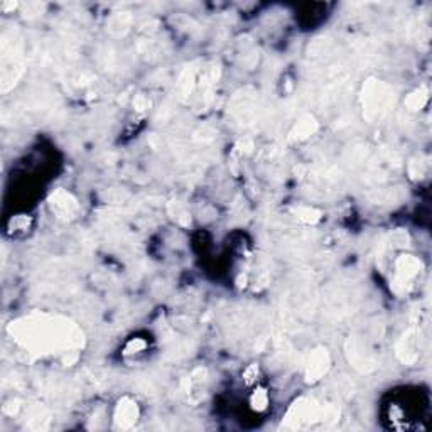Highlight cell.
Listing matches in <instances>:
<instances>
[{
    "instance_id": "6da1fadb",
    "label": "cell",
    "mask_w": 432,
    "mask_h": 432,
    "mask_svg": "<svg viewBox=\"0 0 432 432\" xmlns=\"http://www.w3.org/2000/svg\"><path fill=\"white\" fill-rule=\"evenodd\" d=\"M137 417H139V409H137V404L132 402L129 398H124L122 402L117 405V410H115V420L120 427H130L132 424L135 422Z\"/></svg>"
},
{
    "instance_id": "7a4b0ae2",
    "label": "cell",
    "mask_w": 432,
    "mask_h": 432,
    "mask_svg": "<svg viewBox=\"0 0 432 432\" xmlns=\"http://www.w3.org/2000/svg\"><path fill=\"white\" fill-rule=\"evenodd\" d=\"M250 405L254 407L255 410H265L267 405H268V395L263 388H259L255 390L254 393H252V398H250Z\"/></svg>"
},
{
    "instance_id": "3957f363",
    "label": "cell",
    "mask_w": 432,
    "mask_h": 432,
    "mask_svg": "<svg viewBox=\"0 0 432 432\" xmlns=\"http://www.w3.org/2000/svg\"><path fill=\"white\" fill-rule=\"evenodd\" d=\"M257 375H259V366H257V365H250V366L245 370V373H243L245 382H246V383H252V382H254V378H252V377H257Z\"/></svg>"
}]
</instances>
